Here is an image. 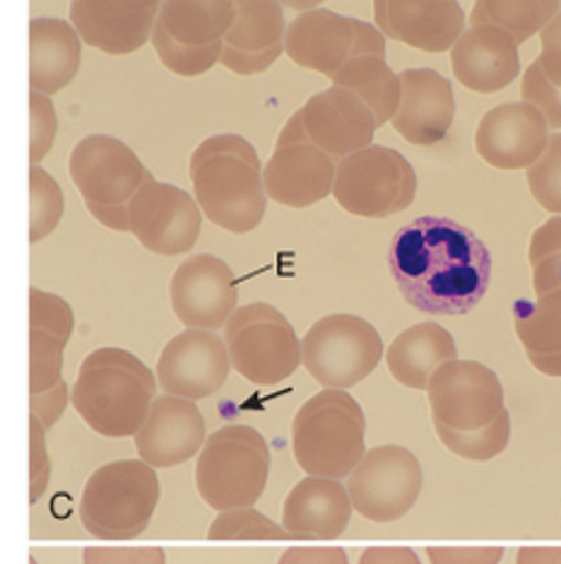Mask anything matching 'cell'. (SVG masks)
Wrapping results in <instances>:
<instances>
[{
	"label": "cell",
	"instance_id": "1",
	"mask_svg": "<svg viewBox=\"0 0 561 564\" xmlns=\"http://www.w3.org/2000/svg\"><path fill=\"white\" fill-rule=\"evenodd\" d=\"M388 268L403 300L429 316H463L490 290L492 253L473 229L425 215L388 243Z\"/></svg>",
	"mask_w": 561,
	"mask_h": 564
},
{
	"label": "cell",
	"instance_id": "2",
	"mask_svg": "<svg viewBox=\"0 0 561 564\" xmlns=\"http://www.w3.org/2000/svg\"><path fill=\"white\" fill-rule=\"evenodd\" d=\"M190 184L202 215L232 235H249L267 210L263 162L246 138L212 135L190 155Z\"/></svg>",
	"mask_w": 561,
	"mask_h": 564
},
{
	"label": "cell",
	"instance_id": "3",
	"mask_svg": "<svg viewBox=\"0 0 561 564\" xmlns=\"http://www.w3.org/2000/svg\"><path fill=\"white\" fill-rule=\"evenodd\" d=\"M157 377L129 350L89 352L73 383V405L101 437H135L157 399Z\"/></svg>",
	"mask_w": 561,
	"mask_h": 564
},
{
	"label": "cell",
	"instance_id": "4",
	"mask_svg": "<svg viewBox=\"0 0 561 564\" xmlns=\"http://www.w3.org/2000/svg\"><path fill=\"white\" fill-rule=\"evenodd\" d=\"M364 440V410L342 389L318 391L292 422V452L299 468L316 478H350L366 456Z\"/></svg>",
	"mask_w": 561,
	"mask_h": 564
},
{
	"label": "cell",
	"instance_id": "5",
	"mask_svg": "<svg viewBox=\"0 0 561 564\" xmlns=\"http://www.w3.org/2000/svg\"><path fill=\"white\" fill-rule=\"evenodd\" d=\"M160 505L157 470L140 460H111L97 468L80 497V521L101 541L143 535Z\"/></svg>",
	"mask_w": 561,
	"mask_h": 564
},
{
	"label": "cell",
	"instance_id": "6",
	"mask_svg": "<svg viewBox=\"0 0 561 564\" xmlns=\"http://www.w3.org/2000/svg\"><path fill=\"white\" fill-rule=\"evenodd\" d=\"M271 478V446L249 425H227L212 432L200 448L196 487L215 511L253 507Z\"/></svg>",
	"mask_w": 561,
	"mask_h": 564
},
{
	"label": "cell",
	"instance_id": "7",
	"mask_svg": "<svg viewBox=\"0 0 561 564\" xmlns=\"http://www.w3.org/2000/svg\"><path fill=\"white\" fill-rule=\"evenodd\" d=\"M224 343L234 371L256 387H275L304 362V345L273 304L251 302L229 318Z\"/></svg>",
	"mask_w": 561,
	"mask_h": 564
},
{
	"label": "cell",
	"instance_id": "8",
	"mask_svg": "<svg viewBox=\"0 0 561 564\" xmlns=\"http://www.w3.org/2000/svg\"><path fill=\"white\" fill-rule=\"evenodd\" d=\"M417 194V174L398 150L369 145L338 162L333 198L342 210L366 220L407 210Z\"/></svg>",
	"mask_w": 561,
	"mask_h": 564
},
{
	"label": "cell",
	"instance_id": "9",
	"mask_svg": "<svg viewBox=\"0 0 561 564\" xmlns=\"http://www.w3.org/2000/svg\"><path fill=\"white\" fill-rule=\"evenodd\" d=\"M304 367L326 389L348 391L364 381L386 355L381 333L362 316L330 314L306 330Z\"/></svg>",
	"mask_w": 561,
	"mask_h": 564
},
{
	"label": "cell",
	"instance_id": "10",
	"mask_svg": "<svg viewBox=\"0 0 561 564\" xmlns=\"http://www.w3.org/2000/svg\"><path fill=\"white\" fill-rule=\"evenodd\" d=\"M425 485L419 458L410 448L386 444L369 448L348 478L354 511L374 523H393L410 511Z\"/></svg>",
	"mask_w": 561,
	"mask_h": 564
},
{
	"label": "cell",
	"instance_id": "11",
	"mask_svg": "<svg viewBox=\"0 0 561 564\" xmlns=\"http://www.w3.org/2000/svg\"><path fill=\"white\" fill-rule=\"evenodd\" d=\"M431 422L473 432L487 427L504 410V387L496 371L473 360H451L429 379Z\"/></svg>",
	"mask_w": 561,
	"mask_h": 564
},
{
	"label": "cell",
	"instance_id": "12",
	"mask_svg": "<svg viewBox=\"0 0 561 564\" xmlns=\"http://www.w3.org/2000/svg\"><path fill=\"white\" fill-rule=\"evenodd\" d=\"M129 220L131 235L150 253L184 256L200 237L202 210L188 191L152 176L129 200Z\"/></svg>",
	"mask_w": 561,
	"mask_h": 564
},
{
	"label": "cell",
	"instance_id": "13",
	"mask_svg": "<svg viewBox=\"0 0 561 564\" xmlns=\"http://www.w3.org/2000/svg\"><path fill=\"white\" fill-rule=\"evenodd\" d=\"M73 184L87 203L129 205L152 174L119 138L95 133L73 148L68 160Z\"/></svg>",
	"mask_w": 561,
	"mask_h": 564
},
{
	"label": "cell",
	"instance_id": "14",
	"mask_svg": "<svg viewBox=\"0 0 561 564\" xmlns=\"http://www.w3.org/2000/svg\"><path fill=\"white\" fill-rule=\"evenodd\" d=\"M169 300L186 328L220 330L239 310L234 271L212 253L188 256L172 278Z\"/></svg>",
	"mask_w": 561,
	"mask_h": 564
},
{
	"label": "cell",
	"instance_id": "15",
	"mask_svg": "<svg viewBox=\"0 0 561 564\" xmlns=\"http://www.w3.org/2000/svg\"><path fill=\"white\" fill-rule=\"evenodd\" d=\"M229 369L232 360L224 338L215 330L186 328L164 345L157 362V381L169 395L202 401L224 387Z\"/></svg>",
	"mask_w": 561,
	"mask_h": 564
},
{
	"label": "cell",
	"instance_id": "16",
	"mask_svg": "<svg viewBox=\"0 0 561 564\" xmlns=\"http://www.w3.org/2000/svg\"><path fill=\"white\" fill-rule=\"evenodd\" d=\"M160 10V0H75L70 22L89 48L129 56L152 40Z\"/></svg>",
	"mask_w": 561,
	"mask_h": 564
},
{
	"label": "cell",
	"instance_id": "17",
	"mask_svg": "<svg viewBox=\"0 0 561 564\" xmlns=\"http://www.w3.org/2000/svg\"><path fill=\"white\" fill-rule=\"evenodd\" d=\"M550 126L528 101H508L484 113L477 123L475 150L494 170H530L550 143Z\"/></svg>",
	"mask_w": 561,
	"mask_h": 564
},
{
	"label": "cell",
	"instance_id": "18",
	"mask_svg": "<svg viewBox=\"0 0 561 564\" xmlns=\"http://www.w3.org/2000/svg\"><path fill=\"white\" fill-rule=\"evenodd\" d=\"M374 20L386 40L443 54L461 40L468 18L458 0H376Z\"/></svg>",
	"mask_w": 561,
	"mask_h": 564
},
{
	"label": "cell",
	"instance_id": "19",
	"mask_svg": "<svg viewBox=\"0 0 561 564\" xmlns=\"http://www.w3.org/2000/svg\"><path fill=\"white\" fill-rule=\"evenodd\" d=\"M206 440V417L196 401L164 393L152 403L145 425L135 434V448L152 468H174L198 456Z\"/></svg>",
	"mask_w": 561,
	"mask_h": 564
},
{
	"label": "cell",
	"instance_id": "20",
	"mask_svg": "<svg viewBox=\"0 0 561 564\" xmlns=\"http://www.w3.org/2000/svg\"><path fill=\"white\" fill-rule=\"evenodd\" d=\"M301 113L311 143L338 162L374 145L372 140L378 128L374 111L345 87L330 85L323 93H316L301 107Z\"/></svg>",
	"mask_w": 561,
	"mask_h": 564
},
{
	"label": "cell",
	"instance_id": "21",
	"mask_svg": "<svg viewBox=\"0 0 561 564\" xmlns=\"http://www.w3.org/2000/svg\"><path fill=\"white\" fill-rule=\"evenodd\" d=\"M338 160L314 143L275 148L263 166L267 200L304 210L333 196Z\"/></svg>",
	"mask_w": 561,
	"mask_h": 564
},
{
	"label": "cell",
	"instance_id": "22",
	"mask_svg": "<svg viewBox=\"0 0 561 564\" xmlns=\"http://www.w3.org/2000/svg\"><path fill=\"white\" fill-rule=\"evenodd\" d=\"M400 107L391 121L395 133L419 148L441 143L455 117L451 83L433 68H407L400 73Z\"/></svg>",
	"mask_w": 561,
	"mask_h": 564
},
{
	"label": "cell",
	"instance_id": "23",
	"mask_svg": "<svg viewBox=\"0 0 561 564\" xmlns=\"http://www.w3.org/2000/svg\"><path fill=\"white\" fill-rule=\"evenodd\" d=\"M451 70L470 93H499L520 75L518 42L494 24L468 28L451 48Z\"/></svg>",
	"mask_w": 561,
	"mask_h": 564
},
{
	"label": "cell",
	"instance_id": "24",
	"mask_svg": "<svg viewBox=\"0 0 561 564\" xmlns=\"http://www.w3.org/2000/svg\"><path fill=\"white\" fill-rule=\"evenodd\" d=\"M354 48V18L328 8H314L287 24L285 56L326 78L345 66Z\"/></svg>",
	"mask_w": 561,
	"mask_h": 564
},
{
	"label": "cell",
	"instance_id": "25",
	"mask_svg": "<svg viewBox=\"0 0 561 564\" xmlns=\"http://www.w3.org/2000/svg\"><path fill=\"white\" fill-rule=\"evenodd\" d=\"M352 509L348 487L340 480L309 476L299 480L287 495L283 525L289 538L333 541L348 531Z\"/></svg>",
	"mask_w": 561,
	"mask_h": 564
},
{
	"label": "cell",
	"instance_id": "26",
	"mask_svg": "<svg viewBox=\"0 0 561 564\" xmlns=\"http://www.w3.org/2000/svg\"><path fill=\"white\" fill-rule=\"evenodd\" d=\"M82 66V40L73 22L32 18L30 22V87L46 97L58 95Z\"/></svg>",
	"mask_w": 561,
	"mask_h": 564
},
{
	"label": "cell",
	"instance_id": "27",
	"mask_svg": "<svg viewBox=\"0 0 561 564\" xmlns=\"http://www.w3.org/2000/svg\"><path fill=\"white\" fill-rule=\"evenodd\" d=\"M451 360H458L455 340L437 322L405 328L400 336H395L386 350L391 377L415 391H427L433 371Z\"/></svg>",
	"mask_w": 561,
	"mask_h": 564
},
{
	"label": "cell",
	"instance_id": "28",
	"mask_svg": "<svg viewBox=\"0 0 561 564\" xmlns=\"http://www.w3.org/2000/svg\"><path fill=\"white\" fill-rule=\"evenodd\" d=\"M514 328L528 362L544 377L561 379V290L514 304Z\"/></svg>",
	"mask_w": 561,
	"mask_h": 564
},
{
	"label": "cell",
	"instance_id": "29",
	"mask_svg": "<svg viewBox=\"0 0 561 564\" xmlns=\"http://www.w3.org/2000/svg\"><path fill=\"white\" fill-rule=\"evenodd\" d=\"M234 20L237 0H164L160 10V22L186 46L224 42Z\"/></svg>",
	"mask_w": 561,
	"mask_h": 564
},
{
	"label": "cell",
	"instance_id": "30",
	"mask_svg": "<svg viewBox=\"0 0 561 564\" xmlns=\"http://www.w3.org/2000/svg\"><path fill=\"white\" fill-rule=\"evenodd\" d=\"M333 85L350 89L364 105L374 111L378 126L393 121L395 111L400 107L403 83L400 75L381 56H356L350 58L333 78Z\"/></svg>",
	"mask_w": 561,
	"mask_h": 564
},
{
	"label": "cell",
	"instance_id": "31",
	"mask_svg": "<svg viewBox=\"0 0 561 564\" xmlns=\"http://www.w3.org/2000/svg\"><path fill=\"white\" fill-rule=\"evenodd\" d=\"M559 10L561 6L554 3V0H477L468 22L470 28H477V24L502 28L520 46L530 36L540 34Z\"/></svg>",
	"mask_w": 561,
	"mask_h": 564
},
{
	"label": "cell",
	"instance_id": "32",
	"mask_svg": "<svg viewBox=\"0 0 561 564\" xmlns=\"http://www.w3.org/2000/svg\"><path fill=\"white\" fill-rule=\"evenodd\" d=\"M285 8L277 0H237V20L227 32L224 44L263 51L285 44Z\"/></svg>",
	"mask_w": 561,
	"mask_h": 564
},
{
	"label": "cell",
	"instance_id": "33",
	"mask_svg": "<svg viewBox=\"0 0 561 564\" xmlns=\"http://www.w3.org/2000/svg\"><path fill=\"white\" fill-rule=\"evenodd\" d=\"M433 430H437L439 442L451 454L465 460H492L504 454L508 442H512V413L504 408L499 417L490 422L487 427L473 432H458L441 425V422H433Z\"/></svg>",
	"mask_w": 561,
	"mask_h": 564
},
{
	"label": "cell",
	"instance_id": "34",
	"mask_svg": "<svg viewBox=\"0 0 561 564\" xmlns=\"http://www.w3.org/2000/svg\"><path fill=\"white\" fill-rule=\"evenodd\" d=\"M150 42L155 46L162 66L172 70L174 75H182V78H198V75H206L212 66L220 63L224 51V42H217L210 46H186L182 42H176L167 32V28L160 22V18Z\"/></svg>",
	"mask_w": 561,
	"mask_h": 564
},
{
	"label": "cell",
	"instance_id": "35",
	"mask_svg": "<svg viewBox=\"0 0 561 564\" xmlns=\"http://www.w3.org/2000/svg\"><path fill=\"white\" fill-rule=\"evenodd\" d=\"M535 297L561 290V215L535 229L528 247Z\"/></svg>",
	"mask_w": 561,
	"mask_h": 564
},
{
	"label": "cell",
	"instance_id": "36",
	"mask_svg": "<svg viewBox=\"0 0 561 564\" xmlns=\"http://www.w3.org/2000/svg\"><path fill=\"white\" fill-rule=\"evenodd\" d=\"M66 198L61 184L40 164L30 166V243L44 241L61 225Z\"/></svg>",
	"mask_w": 561,
	"mask_h": 564
},
{
	"label": "cell",
	"instance_id": "37",
	"mask_svg": "<svg viewBox=\"0 0 561 564\" xmlns=\"http://www.w3.org/2000/svg\"><path fill=\"white\" fill-rule=\"evenodd\" d=\"M208 535L212 541H279V538H289L285 525L267 519L253 507L220 511Z\"/></svg>",
	"mask_w": 561,
	"mask_h": 564
},
{
	"label": "cell",
	"instance_id": "38",
	"mask_svg": "<svg viewBox=\"0 0 561 564\" xmlns=\"http://www.w3.org/2000/svg\"><path fill=\"white\" fill-rule=\"evenodd\" d=\"M526 182L540 208L561 215V133H552L540 160L526 170Z\"/></svg>",
	"mask_w": 561,
	"mask_h": 564
},
{
	"label": "cell",
	"instance_id": "39",
	"mask_svg": "<svg viewBox=\"0 0 561 564\" xmlns=\"http://www.w3.org/2000/svg\"><path fill=\"white\" fill-rule=\"evenodd\" d=\"M66 345L54 333L30 328V393H42L63 381Z\"/></svg>",
	"mask_w": 561,
	"mask_h": 564
},
{
	"label": "cell",
	"instance_id": "40",
	"mask_svg": "<svg viewBox=\"0 0 561 564\" xmlns=\"http://www.w3.org/2000/svg\"><path fill=\"white\" fill-rule=\"evenodd\" d=\"M30 328L54 333V336L70 343L75 330L73 306L58 294L30 288Z\"/></svg>",
	"mask_w": 561,
	"mask_h": 564
},
{
	"label": "cell",
	"instance_id": "41",
	"mask_svg": "<svg viewBox=\"0 0 561 564\" xmlns=\"http://www.w3.org/2000/svg\"><path fill=\"white\" fill-rule=\"evenodd\" d=\"M520 97L538 109L550 131H559L561 128V87H557L550 78H547L542 66L538 61L530 63L522 73L520 80Z\"/></svg>",
	"mask_w": 561,
	"mask_h": 564
},
{
	"label": "cell",
	"instance_id": "42",
	"mask_svg": "<svg viewBox=\"0 0 561 564\" xmlns=\"http://www.w3.org/2000/svg\"><path fill=\"white\" fill-rule=\"evenodd\" d=\"M58 135V117L51 97L30 93V166L42 164Z\"/></svg>",
	"mask_w": 561,
	"mask_h": 564
},
{
	"label": "cell",
	"instance_id": "43",
	"mask_svg": "<svg viewBox=\"0 0 561 564\" xmlns=\"http://www.w3.org/2000/svg\"><path fill=\"white\" fill-rule=\"evenodd\" d=\"M46 427L30 415V505L34 507L44 497L51 480V458L46 446Z\"/></svg>",
	"mask_w": 561,
	"mask_h": 564
},
{
	"label": "cell",
	"instance_id": "44",
	"mask_svg": "<svg viewBox=\"0 0 561 564\" xmlns=\"http://www.w3.org/2000/svg\"><path fill=\"white\" fill-rule=\"evenodd\" d=\"M283 54H285V44H277V46L263 48V51H246V48H237V46L224 44L220 63L227 70H232L234 75L249 78V75L265 73Z\"/></svg>",
	"mask_w": 561,
	"mask_h": 564
},
{
	"label": "cell",
	"instance_id": "45",
	"mask_svg": "<svg viewBox=\"0 0 561 564\" xmlns=\"http://www.w3.org/2000/svg\"><path fill=\"white\" fill-rule=\"evenodd\" d=\"M85 564H167L160 547H89L82 553Z\"/></svg>",
	"mask_w": 561,
	"mask_h": 564
},
{
	"label": "cell",
	"instance_id": "46",
	"mask_svg": "<svg viewBox=\"0 0 561 564\" xmlns=\"http://www.w3.org/2000/svg\"><path fill=\"white\" fill-rule=\"evenodd\" d=\"M70 403V389L66 381H58L42 393H30V415L42 422L46 430H54L56 422L66 413Z\"/></svg>",
	"mask_w": 561,
	"mask_h": 564
},
{
	"label": "cell",
	"instance_id": "47",
	"mask_svg": "<svg viewBox=\"0 0 561 564\" xmlns=\"http://www.w3.org/2000/svg\"><path fill=\"white\" fill-rule=\"evenodd\" d=\"M431 564H499L502 547H429Z\"/></svg>",
	"mask_w": 561,
	"mask_h": 564
},
{
	"label": "cell",
	"instance_id": "48",
	"mask_svg": "<svg viewBox=\"0 0 561 564\" xmlns=\"http://www.w3.org/2000/svg\"><path fill=\"white\" fill-rule=\"evenodd\" d=\"M544 75L557 87H561V10L552 18V22L540 32V58Z\"/></svg>",
	"mask_w": 561,
	"mask_h": 564
},
{
	"label": "cell",
	"instance_id": "49",
	"mask_svg": "<svg viewBox=\"0 0 561 564\" xmlns=\"http://www.w3.org/2000/svg\"><path fill=\"white\" fill-rule=\"evenodd\" d=\"M356 56H381L386 58V34L376 24L354 18V48L352 58Z\"/></svg>",
	"mask_w": 561,
	"mask_h": 564
},
{
	"label": "cell",
	"instance_id": "50",
	"mask_svg": "<svg viewBox=\"0 0 561 564\" xmlns=\"http://www.w3.org/2000/svg\"><path fill=\"white\" fill-rule=\"evenodd\" d=\"M277 564H350L340 547H292Z\"/></svg>",
	"mask_w": 561,
	"mask_h": 564
},
{
	"label": "cell",
	"instance_id": "51",
	"mask_svg": "<svg viewBox=\"0 0 561 564\" xmlns=\"http://www.w3.org/2000/svg\"><path fill=\"white\" fill-rule=\"evenodd\" d=\"M87 210H89V215H92L99 225L113 229V232H131L129 205H97V203H87Z\"/></svg>",
	"mask_w": 561,
	"mask_h": 564
},
{
	"label": "cell",
	"instance_id": "52",
	"mask_svg": "<svg viewBox=\"0 0 561 564\" xmlns=\"http://www.w3.org/2000/svg\"><path fill=\"white\" fill-rule=\"evenodd\" d=\"M360 564H422L410 547H369L362 553Z\"/></svg>",
	"mask_w": 561,
	"mask_h": 564
},
{
	"label": "cell",
	"instance_id": "53",
	"mask_svg": "<svg viewBox=\"0 0 561 564\" xmlns=\"http://www.w3.org/2000/svg\"><path fill=\"white\" fill-rule=\"evenodd\" d=\"M297 143H311L309 133H306V126H304V113H301V109L292 113V119L285 123L283 131H279L275 148L297 145Z\"/></svg>",
	"mask_w": 561,
	"mask_h": 564
},
{
	"label": "cell",
	"instance_id": "54",
	"mask_svg": "<svg viewBox=\"0 0 561 564\" xmlns=\"http://www.w3.org/2000/svg\"><path fill=\"white\" fill-rule=\"evenodd\" d=\"M516 564H561V547H520Z\"/></svg>",
	"mask_w": 561,
	"mask_h": 564
},
{
	"label": "cell",
	"instance_id": "55",
	"mask_svg": "<svg viewBox=\"0 0 561 564\" xmlns=\"http://www.w3.org/2000/svg\"><path fill=\"white\" fill-rule=\"evenodd\" d=\"M30 564H40V562H36V560H34V557H30Z\"/></svg>",
	"mask_w": 561,
	"mask_h": 564
}]
</instances>
